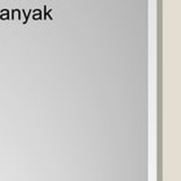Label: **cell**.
Wrapping results in <instances>:
<instances>
[{
    "label": "cell",
    "mask_w": 181,
    "mask_h": 181,
    "mask_svg": "<svg viewBox=\"0 0 181 181\" xmlns=\"http://www.w3.org/2000/svg\"><path fill=\"white\" fill-rule=\"evenodd\" d=\"M51 13H52V9H48L47 10V6H44V19H47V17L52 21L53 18H52V16H51Z\"/></svg>",
    "instance_id": "cell-1"
},
{
    "label": "cell",
    "mask_w": 181,
    "mask_h": 181,
    "mask_svg": "<svg viewBox=\"0 0 181 181\" xmlns=\"http://www.w3.org/2000/svg\"><path fill=\"white\" fill-rule=\"evenodd\" d=\"M33 19H35V21H39V19H42V13H41V10H35L34 11V16H33Z\"/></svg>",
    "instance_id": "cell-2"
}]
</instances>
